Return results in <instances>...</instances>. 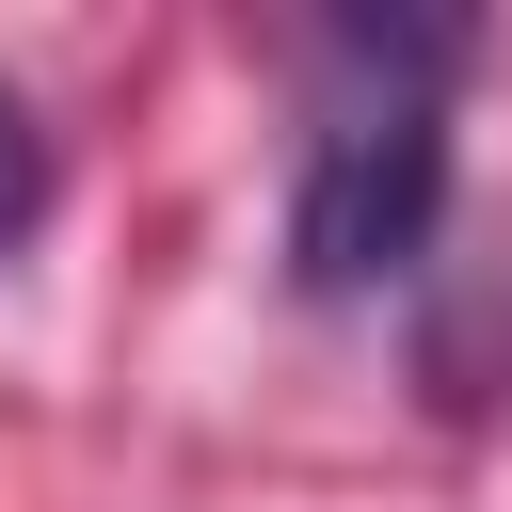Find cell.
<instances>
[{"label":"cell","instance_id":"cell-2","mask_svg":"<svg viewBox=\"0 0 512 512\" xmlns=\"http://www.w3.org/2000/svg\"><path fill=\"white\" fill-rule=\"evenodd\" d=\"M32 224H48V112L0 80V256H16Z\"/></svg>","mask_w":512,"mask_h":512},{"label":"cell","instance_id":"cell-1","mask_svg":"<svg viewBox=\"0 0 512 512\" xmlns=\"http://www.w3.org/2000/svg\"><path fill=\"white\" fill-rule=\"evenodd\" d=\"M448 64H464V32H432V16H336L320 32V96H304V160H288V288L304 304H368L432 256Z\"/></svg>","mask_w":512,"mask_h":512}]
</instances>
